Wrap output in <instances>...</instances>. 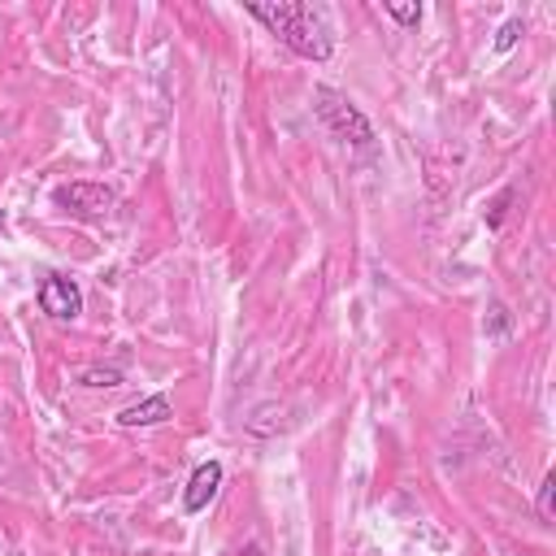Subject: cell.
Masks as SVG:
<instances>
[{"label":"cell","instance_id":"1","mask_svg":"<svg viewBox=\"0 0 556 556\" xmlns=\"http://www.w3.org/2000/svg\"><path fill=\"white\" fill-rule=\"evenodd\" d=\"M256 22L269 26V35H278L295 56L304 61H330V30L321 22V13L313 4L300 0H278V4H243Z\"/></svg>","mask_w":556,"mask_h":556},{"label":"cell","instance_id":"2","mask_svg":"<svg viewBox=\"0 0 556 556\" xmlns=\"http://www.w3.org/2000/svg\"><path fill=\"white\" fill-rule=\"evenodd\" d=\"M313 109H317V117H321L343 143H352V148H369V143H374L369 117H365L348 96H339L334 87H317V91H313Z\"/></svg>","mask_w":556,"mask_h":556},{"label":"cell","instance_id":"3","mask_svg":"<svg viewBox=\"0 0 556 556\" xmlns=\"http://www.w3.org/2000/svg\"><path fill=\"white\" fill-rule=\"evenodd\" d=\"M52 200L74 217H109L113 208V191L104 182H61Z\"/></svg>","mask_w":556,"mask_h":556},{"label":"cell","instance_id":"4","mask_svg":"<svg viewBox=\"0 0 556 556\" xmlns=\"http://www.w3.org/2000/svg\"><path fill=\"white\" fill-rule=\"evenodd\" d=\"M35 295H39V308H43L52 321H74V317L83 313V291H78V282L65 278V274H48Z\"/></svg>","mask_w":556,"mask_h":556},{"label":"cell","instance_id":"5","mask_svg":"<svg viewBox=\"0 0 556 556\" xmlns=\"http://www.w3.org/2000/svg\"><path fill=\"white\" fill-rule=\"evenodd\" d=\"M217 486H222V460L195 465L191 478H187V491H182V513H204L208 500L217 495Z\"/></svg>","mask_w":556,"mask_h":556},{"label":"cell","instance_id":"6","mask_svg":"<svg viewBox=\"0 0 556 556\" xmlns=\"http://www.w3.org/2000/svg\"><path fill=\"white\" fill-rule=\"evenodd\" d=\"M169 417H174V408H169L165 395H143V400H135V404H126V408L117 413V426L143 430V426H161V421H169Z\"/></svg>","mask_w":556,"mask_h":556},{"label":"cell","instance_id":"7","mask_svg":"<svg viewBox=\"0 0 556 556\" xmlns=\"http://www.w3.org/2000/svg\"><path fill=\"white\" fill-rule=\"evenodd\" d=\"M78 378H83V387H117V382H122V369H113V365H91V369H83Z\"/></svg>","mask_w":556,"mask_h":556},{"label":"cell","instance_id":"8","mask_svg":"<svg viewBox=\"0 0 556 556\" xmlns=\"http://www.w3.org/2000/svg\"><path fill=\"white\" fill-rule=\"evenodd\" d=\"M382 13L400 26H417L421 22V4H382Z\"/></svg>","mask_w":556,"mask_h":556},{"label":"cell","instance_id":"9","mask_svg":"<svg viewBox=\"0 0 556 556\" xmlns=\"http://www.w3.org/2000/svg\"><path fill=\"white\" fill-rule=\"evenodd\" d=\"M517 39H521V17H508V22L495 30V52H508Z\"/></svg>","mask_w":556,"mask_h":556},{"label":"cell","instance_id":"10","mask_svg":"<svg viewBox=\"0 0 556 556\" xmlns=\"http://www.w3.org/2000/svg\"><path fill=\"white\" fill-rule=\"evenodd\" d=\"M552 491H556V473H547L543 486H539V517L543 521H552Z\"/></svg>","mask_w":556,"mask_h":556},{"label":"cell","instance_id":"11","mask_svg":"<svg viewBox=\"0 0 556 556\" xmlns=\"http://www.w3.org/2000/svg\"><path fill=\"white\" fill-rule=\"evenodd\" d=\"M508 200H513V187H504V191H500V200H495V204H491V213H486V226H500V222H504Z\"/></svg>","mask_w":556,"mask_h":556}]
</instances>
